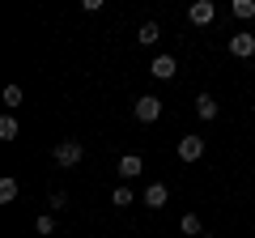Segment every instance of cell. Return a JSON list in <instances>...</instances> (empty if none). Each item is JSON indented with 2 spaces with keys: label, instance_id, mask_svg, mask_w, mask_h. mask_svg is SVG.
I'll return each instance as SVG.
<instances>
[{
  "label": "cell",
  "instance_id": "1",
  "mask_svg": "<svg viewBox=\"0 0 255 238\" xmlns=\"http://www.w3.org/2000/svg\"><path fill=\"white\" fill-rule=\"evenodd\" d=\"M132 115H136L140 123H157V119H162V98H153V94H140L136 107H132Z\"/></svg>",
  "mask_w": 255,
  "mask_h": 238
},
{
  "label": "cell",
  "instance_id": "2",
  "mask_svg": "<svg viewBox=\"0 0 255 238\" xmlns=\"http://www.w3.org/2000/svg\"><path fill=\"white\" fill-rule=\"evenodd\" d=\"M51 157H55V166H77L85 157V145L81 140H60V145L51 149Z\"/></svg>",
  "mask_w": 255,
  "mask_h": 238
},
{
  "label": "cell",
  "instance_id": "3",
  "mask_svg": "<svg viewBox=\"0 0 255 238\" xmlns=\"http://www.w3.org/2000/svg\"><path fill=\"white\" fill-rule=\"evenodd\" d=\"M213 17H217V4H213V0H196V4L187 9L191 26H213Z\"/></svg>",
  "mask_w": 255,
  "mask_h": 238
},
{
  "label": "cell",
  "instance_id": "4",
  "mask_svg": "<svg viewBox=\"0 0 255 238\" xmlns=\"http://www.w3.org/2000/svg\"><path fill=\"white\" fill-rule=\"evenodd\" d=\"M230 55H238V60H251V55H255V34H247V30L230 34Z\"/></svg>",
  "mask_w": 255,
  "mask_h": 238
},
{
  "label": "cell",
  "instance_id": "5",
  "mask_svg": "<svg viewBox=\"0 0 255 238\" xmlns=\"http://www.w3.org/2000/svg\"><path fill=\"white\" fill-rule=\"evenodd\" d=\"M179 157H183V162H200V157H204V136H196V132L183 136L179 140Z\"/></svg>",
  "mask_w": 255,
  "mask_h": 238
},
{
  "label": "cell",
  "instance_id": "6",
  "mask_svg": "<svg viewBox=\"0 0 255 238\" xmlns=\"http://www.w3.org/2000/svg\"><path fill=\"white\" fill-rule=\"evenodd\" d=\"M149 73H153L157 81H170V77L179 73V60H174V55H157L153 64H149Z\"/></svg>",
  "mask_w": 255,
  "mask_h": 238
},
{
  "label": "cell",
  "instance_id": "7",
  "mask_svg": "<svg viewBox=\"0 0 255 238\" xmlns=\"http://www.w3.org/2000/svg\"><path fill=\"white\" fill-rule=\"evenodd\" d=\"M115 170H119V179H136V174L145 170V157H140V153H124Z\"/></svg>",
  "mask_w": 255,
  "mask_h": 238
},
{
  "label": "cell",
  "instance_id": "8",
  "mask_svg": "<svg viewBox=\"0 0 255 238\" xmlns=\"http://www.w3.org/2000/svg\"><path fill=\"white\" fill-rule=\"evenodd\" d=\"M140 200H145L149 209H166V200H170V187H166V183H149Z\"/></svg>",
  "mask_w": 255,
  "mask_h": 238
},
{
  "label": "cell",
  "instance_id": "9",
  "mask_svg": "<svg viewBox=\"0 0 255 238\" xmlns=\"http://www.w3.org/2000/svg\"><path fill=\"white\" fill-rule=\"evenodd\" d=\"M196 115H200L204 123H213V119H217V98H213V94H200V98H196Z\"/></svg>",
  "mask_w": 255,
  "mask_h": 238
},
{
  "label": "cell",
  "instance_id": "10",
  "mask_svg": "<svg viewBox=\"0 0 255 238\" xmlns=\"http://www.w3.org/2000/svg\"><path fill=\"white\" fill-rule=\"evenodd\" d=\"M157 38H162V26H157V21H140V30H136V43L153 47Z\"/></svg>",
  "mask_w": 255,
  "mask_h": 238
},
{
  "label": "cell",
  "instance_id": "11",
  "mask_svg": "<svg viewBox=\"0 0 255 238\" xmlns=\"http://www.w3.org/2000/svg\"><path fill=\"white\" fill-rule=\"evenodd\" d=\"M179 230H183L187 238H200V234H204V226H200V217H196V213H183V217H179Z\"/></svg>",
  "mask_w": 255,
  "mask_h": 238
},
{
  "label": "cell",
  "instance_id": "12",
  "mask_svg": "<svg viewBox=\"0 0 255 238\" xmlns=\"http://www.w3.org/2000/svg\"><path fill=\"white\" fill-rule=\"evenodd\" d=\"M230 13H234L238 21H251V17H255V0H234V4H230Z\"/></svg>",
  "mask_w": 255,
  "mask_h": 238
},
{
  "label": "cell",
  "instance_id": "13",
  "mask_svg": "<svg viewBox=\"0 0 255 238\" xmlns=\"http://www.w3.org/2000/svg\"><path fill=\"white\" fill-rule=\"evenodd\" d=\"M17 192H21L17 179H0V204H13V200H17Z\"/></svg>",
  "mask_w": 255,
  "mask_h": 238
},
{
  "label": "cell",
  "instance_id": "14",
  "mask_svg": "<svg viewBox=\"0 0 255 238\" xmlns=\"http://www.w3.org/2000/svg\"><path fill=\"white\" fill-rule=\"evenodd\" d=\"M111 204H115V209H128V204H136L132 187H115V192H111Z\"/></svg>",
  "mask_w": 255,
  "mask_h": 238
},
{
  "label": "cell",
  "instance_id": "15",
  "mask_svg": "<svg viewBox=\"0 0 255 238\" xmlns=\"http://www.w3.org/2000/svg\"><path fill=\"white\" fill-rule=\"evenodd\" d=\"M17 119H13V115H4V119H0V140H17Z\"/></svg>",
  "mask_w": 255,
  "mask_h": 238
},
{
  "label": "cell",
  "instance_id": "16",
  "mask_svg": "<svg viewBox=\"0 0 255 238\" xmlns=\"http://www.w3.org/2000/svg\"><path fill=\"white\" fill-rule=\"evenodd\" d=\"M21 98H26V94H21V85H4V107H21Z\"/></svg>",
  "mask_w": 255,
  "mask_h": 238
},
{
  "label": "cell",
  "instance_id": "17",
  "mask_svg": "<svg viewBox=\"0 0 255 238\" xmlns=\"http://www.w3.org/2000/svg\"><path fill=\"white\" fill-rule=\"evenodd\" d=\"M34 230H38L43 238H47V234H55V217H51V213H43V217L34 221Z\"/></svg>",
  "mask_w": 255,
  "mask_h": 238
},
{
  "label": "cell",
  "instance_id": "18",
  "mask_svg": "<svg viewBox=\"0 0 255 238\" xmlns=\"http://www.w3.org/2000/svg\"><path fill=\"white\" fill-rule=\"evenodd\" d=\"M47 204H51V213H60V209H68V196H64V192H51V196H47Z\"/></svg>",
  "mask_w": 255,
  "mask_h": 238
},
{
  "label": "cell",
  "instance_id": "19",
  "mask_svg": "<svg viewBox=\"0 0 255 238\" xmlns=\"http://www.w3.org/2000/svg\"><path fill=\"white\" fill-rule=\"evenodd\" d=\"M200 238H213V234H200Z\"/></svg>",
  "mask_w": 255,
  "mask_h": 238
}]
</instances>
